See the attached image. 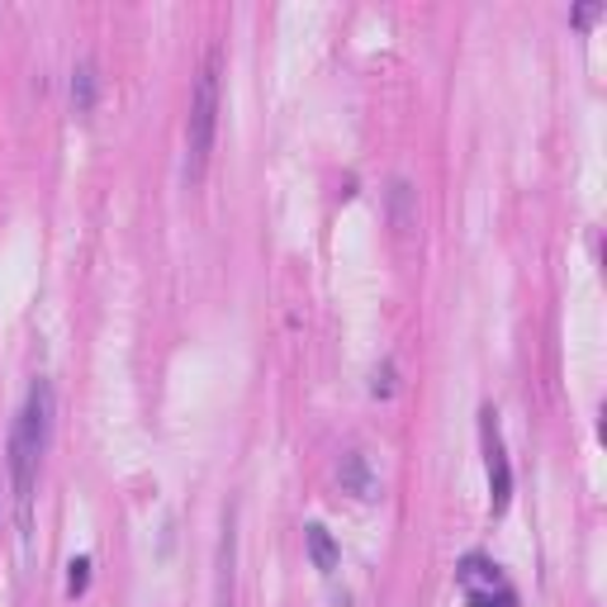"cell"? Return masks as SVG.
Instances as JSON below:
<instances>
[{
    "mask_svg": "<svg viewBox=\"0 0 607 607\" xmlns=\"http://www.w3.org/2000/svg\"><path fill=\"white\" fill-rule=\"evenodd\" d=\"M390 210H394L398 228H408V223H413V185L408 181H394L390 185Z\"/></svg>",
    "mask_w": 607,
    "mask_h": 607,
    "instance_id": "8",
    "label": "cell"
},
{
    "mask_svg": "<svg viewBox=\"0 0 607 607\" xmlns=\"http://www.w3.org/2000/svg\"><path fill=\"white\" fill-rule=\"evenodd\" d=\"M598 14H603V6H598V0H588V6L574 10V24H588V20H598Z\"/></svg>",
    "mask_w": 607,
    "mask_h": 607,
    "instance_id": "11",
    "label": "cell"
},
{
    "mask_svg": "<svg viewBox=\"0 0 607 607\" xmlns=\"http://www.w3.org/2000/svg\"><path fill=\"white\" fill-rule=\"evenodd\" d=\"M303 551H309V561H313V569H323V574H332L342 565V546L332 541V532L323 522H309L303 526Z\"/></svg>",
    "mask_w": 607,
    "mask_h": 607,
    "instance_id": "6",
    "label": "cell"
},
{
    "mask_svg": "<svg viewBox=\"0 0 607 607\" xmlns=\"http://www.w3.org/2000/svg\"><path fill=\"white\" fill-rule=\"evenodd\" d=\"M338 479H342V493H351V499H375V493H380V479H375L371 460H365L361 451H342Z\"/></svg>",
    "mask_w": 607,
    "mask_h": 607,
    "instance_id": "5",
    "label": "cell"
},
{
    "mask_svg": "<svg viewBox=\"0 0 607 607\" xmlns=\"http://www.w3.org/2000/svg\"><path fill=\"white\" fill-rule=\"evenodd\" d=\"M371 394L375 398H390L394 394V356H385L375 365V375H371Z\"/></svg>",
    "mask_w": 607,
    "mask_h": 607,
    "instance_id": "10",
    "label": "cell"
},
{
    "mask_svg": "<svg viewBox=\"0 0 607 607\" xmlns=\"http://www.w3.org/2000/svg\"><path fill=\"white\" fill-rule=\"evenodd\" d=\"M219 76H223V53L210 47L195 72V90H190V119H185V181L200 185L214 157L219 138Z\"/></svg>",
    "mask_w": 607,
    "mask_h": 607,
    "instance_id": "2",
    "label": "cell"
},
{
    "mask_svg": "<svg viewBox=\"0 0 607 607\" xmlns=\"http://www.w3.org/2000/svg\"><path fill=\"white\" fill-rule=\"evenodd\" d=\"M95 95H100V72H95V62L82 57L72 67V105H76V115H90L95 109Z\"/></svg>",
    "mask_w": 607,
    "mask_h": 607,
    "instance_id": "7",
    "label": "cell"
},
{
    "mask_svg": "<svg viewBox=\"0 0 607 607\" xmlns=\"http://www.w3.org/2000/svg\"><path fill=\"white\" fill-rule=\"evenodd\" d=\"M479 441H484L489 503H493V513H503V508H508V499H513V466H508L503 433H499V413H493V408H484V413H479Z\"/></svg>",
    "mask_w": 607,
    "mask_h": 607,
    "instance_id": "4",
    "label": "cell"
},
{
    "mask_svg": "<svg viewBox=\"0 0 607 607\" xmlns=\"http://www.w3.org/2000/svg\"><path fill=\"white\" fill-rule=\"evenodd\" d=\"M47 437H53V385L39 375L24 394L20 418L10 427V493H14V522H20L24 551L34 541V489H39Z\"/></svg>",
    "mask_w": 607,
    "mask_h": 607,
    "instance_id": "1",
    "label": "cell"
},
{
    "mask_svg": "<svg viewBox=\"0 0 607 607\" xmlns=\"http://www.w3.org/2000/svg\"><path fill=\"white\" fill-rule=\"evenodd\" d=\"M86 584H90V555H76V561L67 565V594H72V598H82V594H86Z\"/></svg>",
    "mask_w": 607,
    "mask_h": 607,
    "instance_id": "9",
    "label": "cell"
},
{
    "mask_svg": "<svg viewBox=\"0 0 607 607\" xmlns=\"http://www.w3.org/2000/svg\"><path fill=\"white\" fill-rule=\"evenodd\" d=\"M456 579H460V588H466L470 607H518L513 584H508L503 569L493 561H484V555H466L460 569H456Z\"/></svg>",
    "mask_w": 607,
    "mask_h": 607,
    "instance_id": "3",
    "label": "cell"
}]
</instances>
